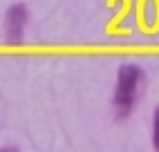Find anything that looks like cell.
Segmentation results:
<instances>
[{
  "instance_id": "obj_1",
  "label": "cell",
  "mask_w": 159,
  "mask_h": 152,
  "mask_svg": "<svg viewBox=\"0 0 159 152\" xmlns=\"http://www.w3.org/2000/svg\"><path fill=\"white\" fill-rule=\"evenodd\" d=\"M146 85V69L134 63H123L116 69V85L112 96V107L116 118H128L134 110L139 94Z\"/></svg>"
},
{
  "instance_id": "obj_2",
  "label": "cell",
  "mask_w": 159,
  "mask_h": 152,
  "mask_svg": "<svg viewBox=\"0 0 159 152\" xmlns=\"http://www.w3.org/2000/svg\"><path fill=\"white\" fill-rule=\"evenodd\" d=\"M27 20H29V14H27V7L23 2L11 5L5 11V36H7L9 45H18V42H23Z\"/></svg>"
},
{
  "instance_id": "obj_3",
  "label": "cell",
  "mask_w": 159,
  "mask_h": 152,
  "mask_svg": "<svg viewBox=\"0 0 159 152\" xmlns=\"http://www.w3.org/2000/svg\"><path fill=\"white\" fill-rule=\"evenodd\" d=\"M152 148L159 152V105L155 107L152 114Z\"/></svg>"
}]
</instances>
